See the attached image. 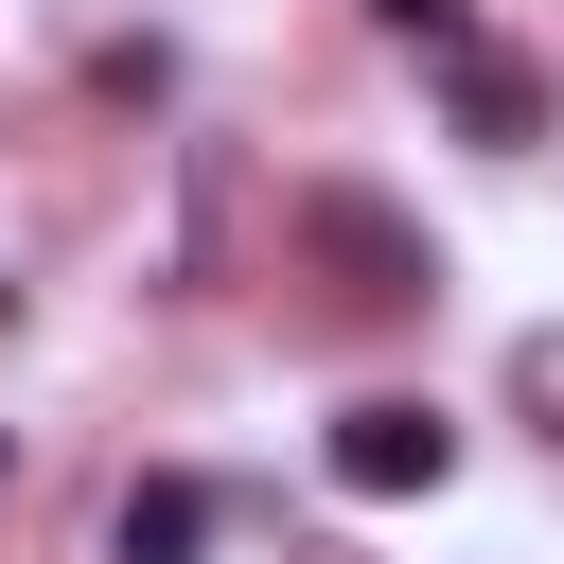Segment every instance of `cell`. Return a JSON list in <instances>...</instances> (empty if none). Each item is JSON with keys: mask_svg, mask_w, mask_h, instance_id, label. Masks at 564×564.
I'll list each match as a JSON object with an SVG mask.
<instances>
[{"mask_svg": "<svg viewBox=\"0 0 564 564\" xmlns=\"http://www.w3.org/2000/svg\"><path fill=\"white\" fill-rule=\"evenodd\" d=\"M0 494H18V441H0Z\"/></svg>", "mask_w": 564, "mask_h": 564, "instance_id": "8992f818", "label": "cell"}, {"mask_svg": "<svg viewBox=\"0 0 564 564\" xmlns=\"http://www.w3.org/2000/svg\"><path fill=\"white\" fill-rule=\"evenodd\" d=\"M441 106H458V141H494V159H511V141L546 123V88H529V53H494V35H476V53H441Z\"/></svg>", "mask_w": 564, "mask_h": 564, "instance_id": "3957f363", "label": "cell"}, {"mask_svg": "<svg viewBox=\"0 0 564 564\" xmlns=\"http://www.w3.org/2000/svg\"><path fill=\"white\" fill-rule=\"evenodd\" d=\"M370 18H388V35H423V53H476V18H458V0H370Z\"/></svg>", "mask_w": 564, "mask_h": 564, "instance_id": "5b68a950", "label": "cell"}, {"mask_svg": "<svg viewBox=\"0 0 564 564\" xmlns=\"http://www.w3.org/2000/svg\"><path fill=\"white\" fill-rule=\"evenodd\" d=\"M317 458H335V494H370V511H388V494H441V476H458V423H441V405H405V388H370V405H335V441H317Z\"/></svg>", "mask_w": 564, "mask_h": 564, "instance_id": "7a4b0ae2", "label": "cell"}, {"mask_svg": "<svg viewBox=\"0 0 564 564\" xmlns=\"http://www.w3.org/2000/svg\"><path fill=\"white\" fill-rule=\"evenodd\" d=\"M194 546H212V476H123L106 564H194Z\"/></svg>", "mask_w": 564, "mask_h": 564, "instance_id": "277c9868", "label": "cell"}, {"mask_svg": "<svg viewBox=\"0 0 564 564\" xmlns=\"http://www.w3.org/2000/svg\"><path fill=\"white\" fill-rule=\"evenodd\" d=\"M300 247L335 264V300H352V317H405V300H441V247H423L388 194H352V176H317V194H300Z\"/></svg>", "mask_w": 564, "mask_h": 564, "instance_id": "6da1fadb", "label": "cell"}]
</instances>
